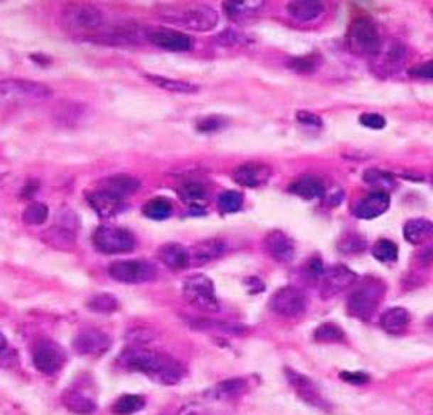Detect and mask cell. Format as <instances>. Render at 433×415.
Segmentation results:
<instances>
[{
  "label": "cell",
  "mask_w": 433,
  "mask_h": 415,
  "mask_svg": "<svg viewBox=\"0 0 433 415\" xmlns=\"http://www.w3.org/2000/svg\"><path fill=\"white\" fill-rule=\"evenodd\" d=\"M122 363L129 369L150 377L154 382L172 386L180 382L184 375V367L167 353L146 347H130L121 355Z\"/></svg>",
  "instance_id": "obj_1"
},
{
  "label": "cell",
  "mask_w": 433,
  "mask_h": 415,
  "mask_svg": "<svg viewBox=\"0 0 433 415\" xmlns=\"http://www.w3.org/2000/svg\"><path fill=\"white\" fill-rule=\"evenodd\" d=\"M387 285L381 279L368 278L350 293L347 299V313L360 321H368L385 298Z\"/></svg>",
  "instance_id": "obj_2"
},
{
  "label": "cell",
  "mask_w": 433,
  "mask_h": 415,
  "mask_svg": "<svg viewBox=\"0 0 433 415\" xmlns=\"http://www.w3.org/2000/svg\"><path fill=\"white\" fill-rule=\"evenodd\" d=\"M347 43L350 51L359 56H378L383 50V39L378 26L367 16L356 17L350 23Z\"/></svg>",
  "instance_id": "obj_3"
},
{
  "label": "cell",
  "mask_w": 433,
  "mask_h": 415,
  "mask_svg": "<svg viewBox=\"0 0 433 415\" xmlns=\"http://www.w3.org/2000/svg\"><path fill=\"white\" fill-rule=\"evenodd\" d=\"M53 90L47 85L31 79L10 78L0 81V101L39 103L51 96Z\"/></svg>",
  "instance_id": "obj_4"
},
{
  "label": "cell",
  "mask_w": 433,
  "mask_h": 415,
  "mask_svg": "<svg viewBox=\"0 0 433 415\" xmlns=\"http://www.w3.org/2000/svg\"><path fill=\"white\" fill-rule=\"evenodd\" d=\"M183 295L198 310L205 313H217L220 312V303L217 298L215 285L210 278L206 275H192L186 278L183 282Z\"/></svg>",
  "instance_id": "obj_5"
},
{
  "label": "cell",
  "mask_w": 433,
  "mask_h": 415,
  "mask_svg": "<svg viewBox=\"0 0 433 415\" xmlns=\"http://www.w3.org/2000/svg\"><path fill=\"white\" fill-rule=\"evenodd\" d=\"M95 248L104 254H122L137 248V237L127 228L101 225L93 233Z\"/></svg>",
  "instance_id": "obj_6"
},
{
  "label": "cell",
  "mask_w": 433,
  "mask_h": 415,
  "mask_svg": "<svg viewBox=\"0 0 433 415\" xmlns=\"http://www.w3.org/2000/svg\"><path fill=\"white\" fill-rule=\"evenodd\" d=\"M64 22L67 28L79 34H92L87 41H90L98 34L105 23V17L100 8L93 5H75L70 6L64 14Z\"/></svg>",
  "instance_id": "obj_7"
},
{
  "label": "cell",
  "mask_w": 433,
  "mask_h": 415,
  "mask_svg": "<svg viewBox=\"0 0 433 415\" xmlns=\"http://www.w3.org/2000/svg\"><path fill=\"white\" fill-rule=\"evenodd\" d=\"M109 276L121 284H144L156 278V268L150 262L138 259L114 261L109 265Z\"/></svg>",
  "instance_id": "obj_8"
},
{
  "label": "cell",
  "mask_w": 433,
  "mask_h": 415,
  "mask_svg": "<svg viewBox=\"0 0 433 415\" xmlns=\"http://www.w3.org/2000/svg\"><path fill=\"white\" fill-rule=\"evenodd\" d=\"M167 19H171V22L180 23L193 31H210L214 30L218 23V13L209 5L198 4L184 8V10L175 11V14L169 16Z\"/></svg>",
  "instance_id": "obj_9"
},
{
  "label": "cell",
  "mask_w": 433,
  "mask_h": 415,
  "mask_svg": "<svg viewBox=\"0 0 433 415\" xmlns=\"http://www.w3.org/2000/svg\"><path fill=\"white\" fill-rule=\"evenodd\" d=\"M269 308L279 316L299 317L306 310V298L297 287H282L269 299Z\"/></svg>",
  "instance_id": "obj_10"
},
{
  "label": "cell",
  "mask_w": 433,
  "mask_h": 415,
  "mask_svg": "<svg viewBox=\"0 0 433 415\" xmlns=\"http://www.w3.org/2000/svg\"><path fill=\"white\" fill-rule=\"evenodd\" d=\"M285 375L289 386L293 387L294 392L299 395L300 400H304L306 404L314 406L317 409L322 411H330V403L324 399V395L321 392L319 387L313 382L311 378H308L306 375L296 372V370L287 367Z\"/></svg>",
  "instance_id": "obj_11"
},
{
  "label": "cell",
  "mask_w": 433,
  "mask_h": 415,
  "mask_svg": "<svg viewBox=\"0 0 433 415\" xmlns=\"http://www.w3.org/2000/svg\"><path fill=\"white\" fill-rule=\"evenodd\" d=\"M33 364L46 375L56 374L64 364V352L55 341L39 340L33 349Z\"/></svg>",
  "instance_id": "obj_12"
},
{
  "label": "cell",
  "mask_w": 433,
  "mask_h": 415,
  "mask_svg": "<svg viewBox=\"0 0 433 415\" xmlns=\"http://www.w3.org/2000/svg\"><path fill=\"white\" fill-rule=\"evenodd\" d=\"M358 280V275L353 270L342 263L334 265V267L325 270L321 278V298L330 299L336 295L342 293L350 288Z\"/></svg>",
  "instance_id": "obj_13"
},
{
  "label": "cell",
  "mask_w": 433,
  "mask_h": 415,
  "mask_svg": "<svg viewBox=\"0 0 433 415\" xmlns=\"http://www.w3.org/2000/svg\"><path fill=\"white\" fill-rule=\"evenodd\" d=\"M147 39L155 47L167 51H189L193 48V38L189 34L169 28H154L147 31Z\"/></svg>",
  "instance_id": "obj_14"
},
{
  "label": "cell",
  "mask_w": 433,
  "mask_h": 415,
  "mask_svg": "<svg viewBox=\"0 0 433 415\" xmlns=\"http://www.w3.org/2000/svg\"><path fill=\"white\" fill-rule=\"evenodd\" d=\"M388 208H390V196H388V192L375 191L356 201L351 208V213L362 220H373L387 213Z\"/></svg>",
  "instance_id": "obj_15"
},
{
  "label": "cell",
  "mask_w": 433,
  "mask_h": 415,
  "mask_svg": "<svg viewBox=\"0 0 433 415\" xmlns=\"http://www.w3.org/2000/svg\"><path fill=\"white\" fill-rule=\"evenodd\" d=\"M87 201L96 211V214L102 219L117 217L126 209V200L114 196V194L98 188L96 191L85 194Z\"/></svg>",
  "instance_id": "obj_16"
},
{
  "label": "cell",
  "mask_w": 433,
  "mask_h": 415,
  "mask_svg": "<svg viewBox=\"0 0 433 415\" xmlns=\"http://www.w3.org/2000/svg\"><path fill=\"white\" fill-rule=\"evenodd\" d=\"M112 346V338L102 330H84L73 340V349L79 355H102Z\"/></svg>",
  "instance_id": "obj_17"
},
{
  "label": "cell",
  "mask_w": 433,
  "mask_h": 415,
  "mask_svg": "<svg viewBox=\"0 0 433 415\" xmlns=\"http://www.w3.org/2000/svg\"><path fill=\"white\" fill-rule=\"evenodd\" d=\"M271 174L272 169L268 164L250 162L238 166L232 174V179L245 188H260L268 183Z\"/></svg>",
  "instance_id": "obj_18"
},
{
  "label": "cell",
  "mask_w": 433,
  "mask_h": 415,
  "mask_svg": "<svg viewBox=\"0 0 433 415\" xmlns=\"http://www.w3.org/2000/svg\"><path fill=\"white\" fill-rule=\"evenodd\" d=\"M264 248L274 261L288 263L294 259L296 254V245L291 237L280 231V229H272L267 236H264Z\"/></svg>",
  "instance_id": "obj_19"
},
{
  "label": "cell",
  "mask_w": 433,
  "mask_h": 415,
  "mask_svg": "<svg viewBox=\"0 0 433 415\" xmlns=\"http://www.w3.org/2000/svg\"><path fill=\"white\" fill-rule=\"evenodd\" d=\"M226 251V243L222 239H206L196 243L189 248V258H191V265L193 267H200V265L209 263L212 261L218 259L220 256H223Z\"/></svg>",
  "instance_id": "obj_20"
},
{
  "label": "cell",
  "mask_w": 433,
  "mask_h": 415,
  "mask_svg": "<svg viewBox=\"0 0 433 415\" xmlns=\"http://www.w3.org/2000/svg\"><path fill=\"white\" fill-rule=\"evenodd\" d=\"M247 391V382L245 378H229L217 383L205 395L212 401H234L240 399Z\"/></svg>",
  "instance_id": "obj_21"
},
{
  "label": "cell",
  "mask_w": 433,
  "mask_h": 415,
  "mask_svg": "<svg viewBox=\"0 0 433 415\" xmlns=\"http://www.w3.org/2000/svg\"><path fill=\"white\" fill-rule=\"evenodd\" d=\"M158 259H160L167 268L173 271H183L191 265L189 250L183 246L181 243L169 242L161 245L156 251Z\"/></svg>",
  "instance_id": "obj_22"
},
{
  "label": "cell",
  "mask_w": 433,
  "mask_h": 415,
  "mask_svg": "<svg viewBox=\"0 0 433 415\" xmlns=\"http://www.w3.org/2000/svg\"><path fill=\"white\" fill-rule=\"evenodd\" d=\"M186 324L189 325L192 330L197 332H218L226 335H245L247 330L246 325L237 324V322H228V321H218V320H209V317H188Z\"/></svg>",
  "instance_id": "obj_23"
},
{
  "label": "cell",
  "mask_w": 433,
  "mask_h": 415,
  "mask_svg": "<svg viewBox=\"0 0 433 415\" xmlns=\"http://www.w3.org/2000/svg\"><path fill=\"white\" fill-rule=\"evenodd\" d=\"M326 6L324 2L317 0H294L287 6L288 14L297 22H316L325 14Z\"/></svg>",
  "instance_id": "obj_24"
},
{
  "label": "cell",
  "mask_w": 433,
  "mask_h": 415,
  "mask_svg": "<svg viewBox=\"0 0 433 415\" xmlns=\"http://www.w3.org/2000/svg\"><path fill=\"white\" fill-rule=\"evenodd\" d=\"M288 191L296 197L304 200H314L321 199L325 194V187L319 177L314 175H300L289 184Z\"/></svg>",
  "instance_id": "obj_25"
},
{
  "label": "cell",
  "mask_w": 433,
  "mask_h": 415,
  "mask_svg": "<svg viewBox=\"0 0 433 415\" xmlns=\"http://www.w3.org/2000/svg\"><path fill=\"white\" fill-rule=\"evenodd\" d=\"M263 0H243V2L226 0V2H223V8L228 17L235 22L252 19V17H255L263 10Z\"/></svg>",
  "instance_id": "obj_26"
},
{
  "label": "cell",
  "mask_w": 433,
  "mask_h": 415,
  "mask_svg": "<svg viewBox=\"0 0 433 415\" xmlns=\"http://www.w3.org/2000/svg\"><path fill=\"white\" fill-rule=\"evenodd\" d=\"M139 187H141L139 180L127 174H118V175L109 177V179L102 180V183L100 184L101 189L109 191L124 200H126V197L132 196L134 192H137L139 189Z\"/></svg>",
  "instance_id": "obj_27"
},
{
  "label": "cell",
  "mask_w": 433,
  "mask_h": 415,
  "mask_svg": "<svg viewBox=\"0 0 433 415\" xmlns=\"http://www.w3.org/2000/svg\"><path fill=\"white\" fill-rule=\"evenodd\" d=\"M409 59V48L400 39H393L388 46L384 59L381 63V68L384 73H396L405 65Z\"/></svg>",
  "instance_id": "obj_28"
},
{
  "label": "cell",
  "mask_w": 433,
  "mask_h": 415,
  "mask_svg": "<svg viewBox=\"0 0 433 415\" xmlns=\"http://www.w3.org/2000/svg\"><path fill=\"white\" fill-rule=\"evenodd\" d=\"M404 239L412 245H422L426 243L433 236V224L429 219L417 217L412 219L404 225Z\"/></svg>",
  "instance_id": "obj_29"
},
{
  "label": "cell",
  "mask_w": 433,
  "mask_h": 415,
  "mask_svg": "<svg viewBox=\"0 0 433 415\" xmlns=\"http://www.w3.org/2000/svg\"><path fill=\"white\" fill-rule=\"evenodd\" d=\"M42 239L46 241L47 245L55 246L59 250H70L76 243V228L68 226L65 224H59L47 229L43 233Z\"/></svg>",
  "instance_id": "obj_30"
},
{
  "label": "cell",
  "mask_w": 433,
  "mask_h": 415,
  "mask_svg": "<svg viewBox=\"0 0 433 415\" xmlns=\"http://www.w3.org/2000/svg\"><path fill=\"white\" fill-rule=\"evenodd\" d=\"M64 403L70 412L77 415H88L96 409V403L92 394L85 392L84 389H77V387H75L73 391L65 392Z\"/></svg>",
  "instance_id": "obj_31"
},
{
  "label": "cell",
  "mask_w": 433,
  "mask_h": 415,
  "mask_svg": "<svg viewBox=\"0 0 433 415\" xmlns=\"http://www.w3.org/2000/svg\"><path fill=\"white\" fill-rule=\"evenodd\" d=\"M409 322H410V313L402 307L388 308V310L384 312V315L381 316V327L387 333H393V335L401 333L407 329Z\"/></svg>",
  "instance_id": "obj_32"
},
{
  "label": "cell",
  "mask_w": 433,
  "mask_h": 415,
  "mask_svg": "<svg viewBox=\"0 0 433 415\" xmlns=\"http://www.w3.org/2000/svg\"><path fill=\"white\" fill-rule=\"evenodd\" d=\"M149 83H152L156 87H161L167 92L173 93H196L200 90V87L189 81H181V79H171L166 76H158V75H144Z\"/></svg>",
  "instance_id": "obj_33"
},
{
  "label": "cell",
  "mask_w": 433,
  "mask_h": 415,
  "mask_svg": "<svg viewBox=\"0 0 433 415\" xmlns=\"http://www.w3.org/2000/svg\"><path fill=\"white\" fill-rule=\"evenodd\" d=\"M172 201L166 197H155L143 206V214L150 220H166L172 216Z\"/></svg>",
  "instance_id": "obj_34"
},
{
  "label": "cell",
  "mask_w": 433,
  "mask_h": 415,
  "mask_svg": "<svg viewBox=\"0 0 433 415\" xmlns=\"http://www.w3.org/2000/svg\"><path fill=\"white\" fill-rule=\"evenodd\" d=\"M178 197L192 208L201 206V201L206 199V188L200 182H184L178 187Z\"/></svg>",
  "instance_id": "obj_35"
},
{
  "label": "cell",
  "mask_w": 433,
  "mask_h": 415,
  "mask_svg": "<svg viewBox=\"0 0 433 415\" xmlns=\"http://www.w3.org/2000/svg\"><path fill=\"white\" fill-rule=\"evenodd\" d=\"M146 400L141 395H122L113 404V414L117 415H132L137 414L141 409H144Z\"/></svg>",
  "instance_id": "obj_36"
},
{
  "label": "cell",
  "mask_w": 433,
  "mask_h": 415,
  "mask_svg": "<svg viewBox=\"0 0 433 415\" xmlns=\"http://www.w3.org/2000/svg\"><path fill=\"white\" fill-rule=\"evenodd\" d=\"M88 310L101 315H110L114 313L119 308V301L110 293H100L95 295L90 301L87 303Z\"/></svg>",
  "instance_id": "obj_37"
},
{
  "label": "cell",
  "mask_w": 433,
  "mask_h": 415,
  "mask_svg": "<svg viewBox=\"0 0 433 415\" xmlns=\"http://www.w3.org/2000/svg\"><path fill=\"white\" fill-rule=\"evenodd\" d=\"M243 201H245V197L242 192L225 191L218 196L217 206L222 214H232V213H237V211H240V208L243 206Z\"/></svg>",
  "instance_id": "obj_38"
},
{
  "label": "cell",
  "mask_w": 433,
  "mask_h": 415,
  "mask_svg": "<svg viewBox=\"0 0 433 415\" xmlns=\"http://www.w3.org/2000/svg\"><path fill=\"white\" fill-rule=\"evenodd\" d=\"M338 248L343 254H359L362 251H365L367 241L364 236H360L358 233H346L339 241Z\"/></svg>",
  "instance_id": "obj_39"
},
{
  "label": "cell",
  "mask_w": 433,
  "mask_h": 415,
  "mask_svg": "<svg viewBox=\"0 0 433 415\" xmlns=\"http://www.w3.org/2000/svg\"><path fill=\"white\" fill-rule=\"evenodd\" d=\"M364 182L367 184H371V187L378 188V191L387 192V189L395 187L396 180L392 174L384 172L381 169H367L364 172Z\"/></svg>",
  "instance_id": "obj_40"
},
{
  "label": "cell",
  "mask_w": 433,
  "mask_h": 415,
  "mask_svg": "<svg viewBox=\"0 0 433 415\" xmlns=\"http://www.w3.org/2000/svg\"><path fill=\"white\" fill-rule=\"evenodd\" d=\"M314 340L319 342H341L346 340V333H343L338 324L324 322L316 329Z\"/></svg>",
  "instance_id": "obj_41"
},
{
  "label": "cell",
  "mask_w": 433,
  "mask_h": 415,
  "mask_svg": "<svg viewBox=\"0 0 433 415\" xmlns=\"http://www.w3.org/2000/svg\"><path fill=\"white\" fill-rule=\"evenodd\" d=\"M397 253H400V250H397V245L393 241H388V239L378 241L373 246L375 259H378L379 262H384V263H390V262L397 261Z\"/></svg>",
  "instance_id": "obj_42"
},
{
  "label": "cell",
  "mask_w": 433,
  "mask_h": 415,
  "mask_svg": "<svg viewBox=\"0 0 433 415\" xmlns=\"http://www.w3.org/2000/svg\"><path fill=\"white\" fill-rule=\"evenodd\" d=\"M48 219V208L43 203H33L22 213V220L26 225H42Z\"/></svg>",
  "instance_id": "obj_43"
},
{
  "label": "cell",
  "mask_w": 433,
  "mask_h": 415,
  "mask_svg": "<svg viewBox=\"0 0 433 415\" xmlns=\"http://www.w3.org/2000/svg\"><path fill=\"white\" fill-rule=\"evenodd\" d=\"M226 126V118L220 117V115H210V117H203L197 121L196 129L201 134H212L222 127Z\"/></svg>",
  "instance_id": "obj_44"
},
{
  "label": "cell",
  "mask_w": 433,
  "mask_h": 415,
  "mask_svg": "<svg viewBox=\"0 0 433 415\" xmlns=\"http://www.w3.org/2000/svg\"><path fill=\"white\" fill-rule=\"evenodd\" d=\"M288 67L297 73H311L317 67V58L314 55L297 56L289 61Z\"/></svg>",
  "instance_id": "obj_45"
},
{
  "label": "cell",
  "mask_w": 433,
  "mask_h": 415,
  "mask_svg": "<svg viewBox=\"0 0 433 415\" xmlns=\"http://www.w3.org/2000/svg\"><path fill=\"white\" fill-rule=\"evenodd\" d=\"M359 122L362 126L373 130H383L387 126V121L379 113H362L359 117Z\"/></svg>",
  "instance_id": "obj_46"
},
{
  "label": "cell",
  "mask_w": 433,
  "mask_h": 415,
  "mask_svg": "<svg viewBox=\"0 0 433 415\" xmlns=\"http://www.w3.org/2000/svg\"><path fill=\"white\" fill-rule=\"evenodd\" d=\"M296 120L300 122V125H304L306 127H313V129H321L324 126L322 118L319 115H316L313 112H306V110H300L296 113Z\"/></svg>",
  "instance_id": "obj_47"
},
{
  "label": "cell",
  "mask_w": 433,
  "mask_h": 415,
  "mask_svg": "<svg viewBox=\"0 0 433 415\" xmlns=\"http://www.w3.org/2000/svg\"><path fill=\"white\" fill-rule=\"evenodd\" d=\"M217 39L222 43H225V46H240V43L247 42V38H245L242 33L232 31V30H226L225 33L218 34Z\"/></svg>",
  "instance_id": "obj_48"
},
{
  "label": "cell",
  "mask_w": 433,
  "mask_h": 415,
  "mask_svg": "<svg viewBox=\"0 0 433 415\" xmlns=\"http://www.w3.org/2000/svg\"><path fill=\"white\" fill-rule=\"evenodd\" d=\"M409 75H412L415 78H421V79H432V76H433L432 61H427V63H424L417 67H412L409 70Z\"/></svg>",
  "instance_id": "obj_49"
},
{
  "label": "cell",
  "mask_w": 433,
  "mask_h": 415,
  "mask_svg": "<svg viewBox=\"0 0 433 415\" xmlns=\"http://www.w3.org/2000/svg\"><path fill=\"white\" fill-rule=\"evenodd\" d=\"M306 271H308V275L311 276V278L321 279L324 276V273H325V265H324V262L319 258H313L311 261L308 262Z\"/></svg>",
  "instance_id": "obj_50"
},
{
  "label": "cell",
  "mask_w": 433,
  "mask_h": 415,
  "mask_svg": "<svg viewBox=\"0 0 433 415\" xmlns=\"http://www.w3.org/2000/svg\"><path fill=\"white\" fill-rule=\"evenodd\" d=\"M341 378L351 384H365L370 382V377L364 372H341Z\"/></svg>",
  "instance_id": "obj_51"
},
{
  "label": "cell",
  "mask_w": 433,
  "mask_h": 415,
  "mask_svg": "<svg viewBox=\"0 0 433 415\" xmlns=\"http://www.w3.org/2000/svg\"><path fill=\"white\" fill-rule=\"evenodd\" d=\"M178 415H208V412L201 404L191 403V404H184Z\"/></svg>",
  "instance_id": "obj_52"
},
{
  "label": "cell",
  "mask_w": 433,
  "mask_h": 415,
  "mask_svg": "<svg viewBox=\"0 0 433 415\" xmlns=\"http://www.w3.org/2000/svg\"><path fill=\"white\" fill-rule=\"evenodd\" d=\"M245 284L247 285V290H250L252 295L259 293L260 290H263V288H264V285L262 284V280H260V279H257V278H250V279H246Z\"/></svg>",
  "instance_id": "obj_53"
},
{
  "label": "cell",
  "mask_w": 433,
  "mask_h": 415,
  "mask_svg": "<svg viewBox=\"0 0 433 415\" xmlns=\"http://www.w3.org/2000/svg\"><path fill=\"white\" fill-rule=\"evenodd\" d=\"M6 344H8V341L5 338V335L0 332V353H2L6 349Z\"/></svg>",
  "instance_id": "obj_54"
}]
</instances>
